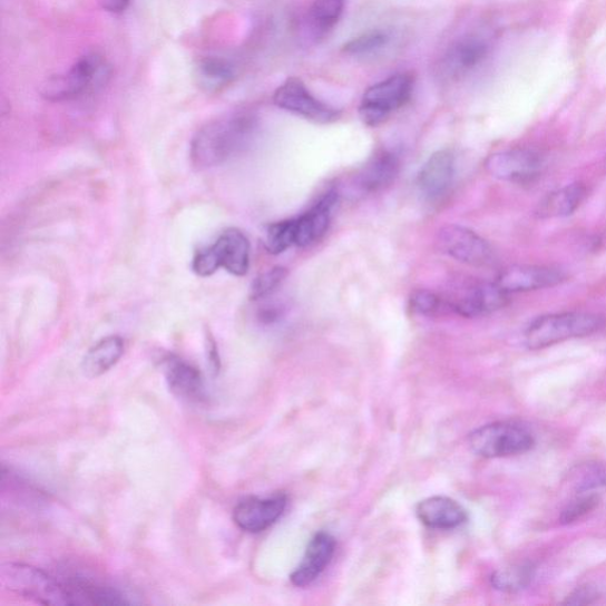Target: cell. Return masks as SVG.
Instances as JSON below:
<instances>
[{
    "mask_svg": "<svg viewBox=\"0 0 606 606\" xmlns=\"http://www.w3.org/2000/svg\"><path fill=\"white\" fill-rule=\"evenodd\" d=\"M536 444L528 428L516 421H500L483 426L469 436L473 452L486 459L516 457Z\"/></svg>",
    "mask_w": 606,
    "mask_h": 606,
    "instance_id": "6",
    "label": "cell"
},
{
    "mask_svg": "<svg viewBox=\"0 0 606 606\" xmlns=\"http://www.w3.org/2000/svg\"><path fill=\"white\" fill-rule=\"evenodd\" d=\"M338 198L335 192H329L309 213L294 218L295 245L307 246L328 233Z\"/></svg>",
    "mask_w": 606,
    "mask_h": 606,
    "instance_id": "17",
    "label": "cell"
},
{
    "mask_svg": "<svg viewBox=\"0 0 606 606\" xmlns=\"http://www.w3.org/2000/svg\"><path fill=\"white\" fill-rule=\"evenodd\" d=\"M598 505L596 496H587L579 498L568 505L560 517L563 524H573L586 515H589Z\"/></svg>",
    "mask_w": 606,
    "mask_h": 606,
    "instance_id": "30",
    "label": "cell"
},
{
    "mask_svg": "<svg viewBox=\"0 0 606 606\" xmlns=\"http://www.w3.org/2000/svg\"><path fill=\"white\" fill-rule=\"evenodd\" d=\"M109 76V66L105 57L88 52L80 57L67 71L53 75L41 87V95L47 101L63 102L78 99L95 87L102 86Z\"/></svg>",
    "mask_w": 606,
    "mask_h": 606,
    "instance_id": "2",
    "label": "cell"
},
{
    "mask_svg": "<svg viewBox=\"0 0 606 606\" xmlns=\"http://www.w3.org/2000/svg\"><path fill=\"white\" fill-rule=\"evenodd\" d=\"M236 78V68L223 56H208L197 66L199 86L207 92H217L229 86Z\"/></svg>",
    "mask_w": 606,
    "mask_h": 606,
    "instance_id": "23",
    "label": "cell"
},
{
    "mask_svg": "<svg viewBox=\"0 0 606 606\" xmlns=\"http://www.w3.org/2000/svg\"><path fill=\"white\" fill-rule=\"evenodd\" d=\"M453 174L454 158L451 152L439 150L423 165L417 184L427 199L439 201L448 193Z\"/></svg>",
    "mask_w": 606,
    "mask_h": 606,
    "instance_id": "16",
    "label": "cell"
},
{
    "mask_svg": "<svg viewBox=\"0 0 606 606\" xmlns=\"http://www.w3.org/2000/svg\"><path fill=\"white\" fill-rule=\"evenodd\" d=\"M265 250L273 255H278L295 245L294 218L274 223L268 226L264 240Z\"/></svg>",
    "mask_w": 606,
    "mask_h": 606,
    "instance_id": "26",
    "label": "cell"
},
{
    "mask_svg": "<svg viewBox=\"0 0 606 606\" xmlns=\"http://www.w3.org/2000/svg\"><path fill=\"white\" fill-rule=\"evenodd\" d=\"M587 188L581 183L566 185L548 194L538 205L536 216L541 219L571 216L585 201Z\"/></svg>",
    "mask_w": 606,
    "mask_h": 606,
    "instance_id": "21",
    "label": "cell"
},
{
    "mask_svg": "<svg viewBox=\"0 0 606 606\" xmlns=\"http://www.w3.org/2000/svg\"><path fill=\"white\" fill-rule=\"evenodd\" d=\"M490 43L478 33L467 35L454 42L446 56V69L453 78L478 69L488 59Z\"/></svg>",
    "mask_w": 606,
    "mask_h": 606,
    "instance_id": "15",
    "label": "cell"
},
{
    "mask_svg": "<svg viewBox=\"0 0 606 606\" xmlns=\"http://www.w3.org/2000/svg\"><path fill=\"white\" fill-rule=\"evenodd\" d=\"M485 166L492 178L524 185L534 183L540 177L545 168V158L535 149L515 148L491 155Z\"/></svg>",
    "mask_w": 606,
    "mask_h": 606,
    "instance_id": "8",
    "label": "cell"
},
{
    "mask_svg": "<svg viewBox=\"0 0 606 606\" xmlns=\"http://www.w3.org/2000/svg\"><path fill=\"white\" fill-rule=\"evenodd\" d=\"M599 597V592L596 587L584 586L576 590L570 597H567L566 604L585 605L592 604Z\"/></svg>",
    "mask_w": 606,
    "mask_h": 606,
    "instance_id": "32",
    "label": "cell"
},
{
    "mask_svg": "<svg viewBox=\"0 0 606 606\" xmlns=\"http://www.w3.org/2000/svg\"><path fill=\"white\" fill-rule=\"evenodd\" d=\"M440 251L462 263L483 267L495 260L490 244L468 227L447 225L438 235Z\"/></svg>",
    "mask_w": 606,
    "mask_h": 606,
    "instance_id": "10",
    "label": "cell"
},
{
    "mask_svg": "<svg viewBox=\"0 0 606 606\" xmlns=\"http://www.w3.org/2000/svg\"><path fill=\"white\" fill-rule=\"evenodd\" d=\"M605 326V319L593 313L568 312L543 315L525 333L526 346L540 350L563 341L592 335Z\"/></svg>",
    "mask_w": 606,
    "mask_h": 606,
    "instance_id": "3",
    "label": "cell"
},
{
    "mask_svg": "<svg viewBox=\"0 0 606 606\" xmlns=\"http://www.w3.org/2000/svg\"><path fill=\"white\" fill-rule=\"evenodd\" d=\"M251 242L236 227L225 231L208 248L199 251L193 271L201 277L214 275L219 268L235 276H244L251 267Z\"/></svg>",
    "mask_w": 606,
    "mask_h": 606,
    "instance_id": "4",
    "label": "cell"
},
{
    "mask_svg": "<svg viewBox=\"0 0 606 606\" xmlns=\"http://www.w3.org/2000/svg\"><path fill=\"white\" fill-rule=\"evenodd\" d=\"M100 3L110 13H123L128 8L130 0H100Z\"/></svg>",
    "mask_w": 606,
    "mask_h": 606,
    "instance_id": "33",
    "label": "cell"
},
{
    "mask_svg": "<svg viewBox=\"0 0 606 606\" xmlns=\"http://www.w3.org/2000/svg\"><path fill=\"white\" fill-rule=\"evenodd\" d=\"M566 278V273L558 268L545 265H515L501 272L496 282L510 295L553 289Z\"/></svg>",
    "mask_w": 606,
    "mask_h": 606,
    "instance_id": "12",
    "label": "cell"
},
{
    "mask_svg": "<svg viewBox=\"0 0 606 606\" xmlns=\"http://www.w3.org/2000/svg\"><path fill=\"white\" fill-rule=\"evenodd\" d=\"M413 88L414 79L411 74H397L375 84L365 91L360 102V118L370 127L382 125L410 101Z\"/></svg>",
    "mask_w": 606,
    "mask_h": 606,
    "instance_id": "7",
    "label": "cell"
},
{
    "mask_svg": "<svg viewBox=\"0 0 606 606\" xmlns=\"http://www.w3.org/2000/svg\"><path fill=\"white\" fill-rule=\"evenodd\" d=\"M577 487L583 491L606 487V465L587 467V469L581 472Z\"/></svg>",
    "mask_w": 606,
    "mask_h": 606,
    "instance_id": "31",
    "label": "cell"
},
{
    "mask_svg": "<svg viewBox=\"0 0 606 606\" xmlns=\"http://www.w3.org/2000/svg\"><path fill=\"white\" fill-rule=\"evenodd\" d=\"M336 541L328 532L316 534L310 541L305 556L291 575V581L297 587L314 583L331 564L335 554Z\"/></svg>",
    "mask_w": 606,
    "mask_h": 606,
    "instance_id": "14",
    "label": "cell"
},
{
    "mask_svg": "<svg viewBox=\"0 0 606 606\" xmlns=\"http://www.w3.org/2000/svg\"><path fill=\"white\" fill-rule=\"evenodd\" d=\"M535 577V568L529 565H517L501 568L492 574L491 585L504 593H516L525 589Z\"/></svg>",
    "mask_w": 606,
    "mask_h": 606,
    "instance_id": "24",
    "label": "cell"
},
{
    "mask_svg": "<svg viewBox=\"0 0 606 606\" xmlns=\"http://www.w3.org/2000/svg\"><path fill=\"white\" fill-rule=\"evenodd\" d=\"M390 43V36L383 31H371L353 38L345 51L353 56H369L383 50Z\"/></svg>",
    "mask_w": 606,
    "mask_h": 606,
    "instance_id": "27",
    "label": "cell"
},
{
    "mask_svg": "<svg viewBox=\"0 0 606 606\" xmlns=\"http://www.w3.org/2000/svg\"><path fill=\"white\" fill-rule=\"evenodd\" d=\"M164 374L170 391L187 402H199L205 394L202 373L177 356H169L164 363Z\"/></svg>",
    "mask_w": 606,
    "mask_h": 606,
    "instance_id": "19",
    "label": "cell"
},
{
    "mask_svg": "<svg viewBox=\"0 0 606 606\" xmlns=\"http://www.w3.org/2000/svg\"><path fill=\"white\" fill-rule=\"evenodd\" d=\"M124 340L118 335L101 339L85 355L82 371L89 378H98L116 366L124 354Z\"/></svg>",
    "mask_w": 606,
    "mask_h": 606,
    "instance_id": "22",
    "label": "cell"
},
{
    "mask_svg": "<svg viewBox=\"0 0 606 606\" xmlns=\"http://www.w3.org/2000/svg\"><path fill=\"white\" fill-rule=\"evenodd\" d=\"M287 505L289 498L284 492L267 498H246L235 507L234 521L245 532L260 534L282 517Z\"/></svg>",
    "mask_w": 606,
    "mask_h": 606,
    "instance_id": "11",
    "label": "cell"
},
{
    "mask_svg": "<svg viewBox=\"0 0 606 606\" xmlns=\"http://www.w3.org/2000/svg\"><path fill=\"white\" fill-rule=\"evenodd\" d=\"M274 104L316 124H330L339 119L340 111L317 100L297 78H291L274 92Z\"/></svg>",
    "mask_w": 606,
    "mask_h": 606,
    "instance_id": "9",
    "label": "cell"
},
{
    "mask_svg": "<svg viewBox=\"0 0 606 606\" xmlns=\"http://www.w3.org/2000/svg\"><path fill=\"white\" fill-rule=\"evenodd\" d=\"M509 294L497 282L473 283L460 292L450 307L466 317H477L497 312L508 305Z\"/></svg>",
    "mask_w": 606,
    "mask_h": 606,
    "instance_id": "13",
    "label": "cell"
},
{
    "mask_svg": "<svg viewBox=\"0 0 606 606\" xmlns=\"http://www.w3.org/2000/svg\"><path fill=\"white\" fill-rule=\"evenodd\" d=\"M398 173L400 158L389 149H381L360 169L355 177V186L362 194H374L389 186Z\"/></svg>",
    "mask_w": 606,
    "mask_h": 606,
    "instance_id": "18",
    "label": "cell"
},
{
    "mask_svg": "<svg viewBox=\"0 0 606 606\" xmlns=\"http://www.w3.org/2000/svg\"><path fill=\"white\" fill-rule=\"evenodd\" d=\"M255 120L250 114L234 113L204 125L189 147V159L198 169L219 166L250 144Z\"/></svg>",
    "mask_w": 606,
    "mask_h": 606,
    "instance_id": "1",
    "label": "cell"
},
{
    "mask_svg": "<svg viewBox=\"0 0 606 606\" xmlns=\"http://www.w3.org/2000/svg\"><path fill=\"white\" fill-rule=\"evenodd\" d=\"M416 514L422 524L433 529L458 528L468 519L467 510L447 497H431L421 501L417 505Z\"/></svg>",
    "mask_w": 606,
    "mask_h": 606,
    "instance_id": "20",
    "label": "cell"
},
{
    "mask_svg": "<svg viewBox=\"0 0 606 606\" xmlns=\"http://www.w3.org/2000/svg\"><path fill=\"white\" fill-rule=\"evenodd\" d=\"M6 590L45 605H70L62 580L26 564L8 563L0 568Z\"/></svg>",
    "mask_w": 606,
    "mask_h": 606,
    "instance_id": "5",
    "label": "cell"
},
{
    "mask_svg": "<svg viewBox=\"0 0 606 606\" xmlns=\"http://www.w3.org/2000/svg\"><path fill=\"white\" fill-rule=\"evenodd\" d=\"M344 8L345 0H315L310 10L313 27L319 31L331 30L339 22Z\"/></svg>",
    "mask_w": 606,
    "mask_h": 606,
    "instance_id": "25",
    "label": "cell"
},
{
    "mask_svg": "<svg viewBox=\"0 0 606 606\" xmlns=\"http://www.w3.org/2000/svg\"><path fill=\"white\" fill-rule=\"evenodd\" d=\"M289 272L283 267H275L257 276L251 287V299L260 300L267 297L276 291L280 284L286 278Z\"/></svg>",
    "mask_w": 606,
    "mask_h": 606,
    "instance_id": "28",
    "label": "cell"
},
{
    "mask_svg": "<svg viewBox=\"0 0 606 606\" xmlns=\"http://www.w3.org/2000/svg\"><path fill=\"white\" fill-rule=\"evenodd\" d=\"M410 305L413 312L431 316L443 307V300L428 291H417L411 295Z\"/></svg>",
    "mask_w": 606,
    "mask_h": 606,
    "instance_id": "29",
    "label": "cell"
}]
</instances>
